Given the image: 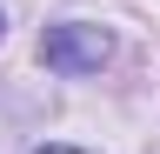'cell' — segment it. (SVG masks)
Segmentation results:
<instances>
[{
  "label": "cell",
  "mask_w": 160,
  "mask_h": 154,
  "mask_svg": "<svg viewBox=\"0 0 160 154\" xmlns=\"http://www.w3.org/2000/svg\"><path fill=\"white\" fill-rule=\"evenodd\" d=\"M47 67L53 74H100V61H107V34L87 27V20H67V27H47Z\"/></svg>",
  "instance_id": "cell-1"
},
{
  "label": "cell",
  "mask_w": 160,
  "mask_h": 154,
  "mask_svg": "<svg viewBox=\"0 0 160 154\" xmlns=\"http://www.w3.org/2000/svg\"><path fill=\"white\" fill-rule=\"evenodd\" d=\"M40 154H80V147H40Z\"/></svg>",
  "instance_id": "cell-2"
}]
</instances>
